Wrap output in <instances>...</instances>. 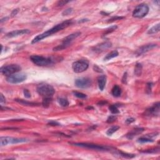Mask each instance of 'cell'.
<instances>
[{"label": "cell", "instance_id": "6da1fadb", "mask_svg": "<svg viewBox=\"0 0 160 160\" xmlns=\"http://www.w3.org/2000/svg\"><path fill=\"white\" fill-rule=\"evenodd\" d=\"M72 23H73L72 20H66V21H63V22L61 23L56 25V26L53 27V28H51L50 29H49V30H48L47 31L45 32V33H42V34H39V35H38L37 36H36V37L33 39V41H32V44L36 43L41 41V40L51 36V34L58 33V32L62 30V29H64V28L68 27Z\"/></svg>", "mask_w": 160, "mask_h": 160}, {"label": "cell", "instance_id": "7a4b0ae2", "mask_svg": "<svg viewBox=\"0 0 160 160\" xmlns=\"http://www.w3.org/2000/svg\"><path fill=\"white\" fill-rule=\"evenodd\" d=\"M31 60L34 64L39 66H43L49 65L55 63L56 61H60V58L55 57H48L45 58L42 56L38 55H33L30 57Z\"/></svg>", "mask_w": 160, "mask_h": 160}, {"label": "cell", "instance_id": "3957f363", "mask_svg": "<svg viewBox=\"0 0 160 160\" xmlns=\"http://www.w3.org/2000/svg\"><path fill=\"white\" fill-rule=\"evenodd\" d=\"M71 145L79 147L86 148L91 149V150H98V151H110L112 150H115L112 147H110L108 146H103V145H98L92 143H69Z\"/></svg>", "mask_w": 160, "mask_h": 160}, {"label": "cell", "instance_id": "277c9868", "mask_svg": "<svg viewBox=\"0 0 160 160\" xmlns=\"http://www.w3.org/2000/svg\"><path fill=\"white\" fill-rule=\"evenodd\" d=\"M38 93L45 98H51L55 93V90L51 85L48 84H40L37 87Z\"/></svg>", "mask_w": 160, "mask_h": 160}, {"label": "cell", "instance_id": "5b68a950", "mask_svg": "<svg viewBox=\"0 0 160 160\" xmlns=\"http://www.w3.org/2000/svg\"><path fill=\"white\" fill-rule=\"evenodd\" d=\"M81 32H76V33H72V34L66 36V37L64 38L63 39L62 44L57 46H56L55 48H54L53 51H60L62 50V49H66V48H68V47L71 45V42H72L74 40L77 38L78 36H80L81 35Z\"/></svg>", "mask_w": 160, "mask_h": 160}, {"label": "cell", "instance_id": "8992f818", "mask_svg": "<svg viewBox=\"0 0 160 160\" xmlns=\"http://www.w3.org/2000/svg\"><path fill=\"white\" fill-rule=\"evenodd\" d=\"M149 12V7L146 4H140L138 5L133 12V16L137 18L145 17Z\"/></svg>", "mask_w": 160, "mask_h": 160}, {"label": "cell", "instance_id": "52a82bcc", "mask_svg": "<svg viewBox=\"0 0 160 160\" xmlns=\"http://www.w3.org/2000/svg\"><path fill=\"white\" fill-rule=\"evenodd\" d=\"M21 69V68L18 64H9L1 67L0 71L3 75L8 77L19 72Z\"/></svg>", "mask_w": 160, "mask_h": 160}, {"label": "cell", "instance_id": "ba28073f", "mask_svg": "<svg viewBox=\"0 0 160 160\" xmlns=\"http://www.w3.org/2000/svg\"><path fill=\"white\" fill-rule=\"evenodd\" d=\"M28 141H29V139H26V138H12V137L9 136L1 137L0 138V145L1 146H6L9 144L22 143H26Z\"/></svg>", "mask_w": 160, "mask_h": 160}, {"label": "cell", "instance_id": "9c48e42d", "mask_svg": "<svg viewBox=\"0 0 160 160\" xmlns=\"http://www.w3.org/2000/svg\"><path fill=\"white\" fill-rule=\"evenodd\" d=\"M89 64L86 60H78L74 62L72 64V68L74 72L80 73L86 71L88 68Z\"/></svg>", "mask_w": 160, "mask_h": 160}, {"label": "cell", "instance_id": "30bf717a", "mask_svg": "<svg viewBox=\"0 0 160 160\" xmlns=\"http://www.w3.org/2000/svg\"><path fill=\"white\" fill-rule=\"evenodd\" d=\"M27 78V76L25 73H15L6 78V81L11 84H17L22 83Z\"/></svg>", "mask_w": 160, "mask_h": 160}, {"label": "cell", "instance_id": "8fae6325", "mask_svg": "<svg viewBox=\"0 0 160 160\" xmlns=\"http://www.w3.org/2000/svg\"><path fill=\"white\" fill-rule=\"evenodd\" d=\"M75 84L79 88H87L91 86L92 81L88 78H80L75 80Z\"/></svg>", "mask_w": 160, "mask_h": 160}, {"label": "cell", "instance_id": "7c38bea8", "mask_svg": "<svg viewBox=\"0 0 160 160\" xmlns=\"http://www.w3.org/2000/svg\"><path fill=\"white\" fill-rule=\"evenodd\" d=\"M159 110L160 104L159 102H158L146 110L145 111V115L148 116H158L159 115Z\"/></svg>", "mask_w": 160, "mask_h": 160}, {"label": "cell", "instance_id": "4fadbf2b", "mask_svg": "<svg viewBox=\"0 0 160 160\" xmlns=\"http://www.w3.org/2000/svg\"><path fill=\"white\" fill-rule=\"evenodd\" d=\"M156 46L157 45H156V44H148V45H144L143 46L140 47V48L136 51V54L137 56H140V55H143V54L147 53L149 51L151 50V49L156 48Z\"/></svg>", "mask_w": 160, "mask_h": 160}, {"label": "cell", "instance_id": "5bb4252c", "mask_svg": "<svg viewBox=\"0 0 160 160\" xmlns=\"http://www.w3.org/2000/svg\"><path fill=\"white\" fill-rule=\"evenodd\" d=\"M112 44L110 41H105V42H103L102 43L97 45L96 46H95L93 48V51L95 52H97V53H101V52L104 51L106 49H108L110 47H111Z\"/></svg>", "mask_w": 160, "mask_h": 160}, {"label": "cell", "instance_id": "9a60e30c", "mask_svg": "<svg viewBox=\"0 0 160 160\" xmlns=\"http://www.w3.org/2000/svg\"><path fill=\"white\" fill-rule=\"evenodd\" d=\"M30 33V31L29 29H19V30H15L11 31L9 33H7L6 35V37L7 38H14L17 37V36L23 35V34H26Z\"/></svg>", "mask_w": 160, "mask_h": 160}, {"label": "cell", "instance_id": "2e32d148", "mask_svg": "<svg viewBox=\"0 0 160 160\" xmlns=\"http://www.w3.org/2000/svg\"><path fill=\"white\" fill-rule=\"evenodd\" d=\"M144 131V128H136L133 130L132 131H130L127 134H126V138L128 139H131L134 138L136 136L138 135V134H141Z\"/></svg>", "mask_w": 160, "mask_h": 160}, {"label": "cell", "instance_id": "e0dca14e", "mask_svg": "<svg viewBox=\"0 0 160 160\" xmlns=\"http://www.w3.org/2000/svg\"><path fill=\"white\" fill-rule=\"evenodd\" d=\"M98 86L101 91H103L106 84V76L105 75H101L98 78Z\"/></svg>", "mask_w": 160, "mask_h": 160}, {"label": "cell", "instance_id": "ac0fdd59", "mask_svg": "<svg viewBox=\"0 0 160 160\" xmlns=\"http://www.w3.org/2000/svg\"><path fill=\"white\" fill-rule=\"evenodd\" d=\"M111 93L115 97H119L121 95V88L119 86H114V87L112 89V91H111Z\"/></svg>", "mask_w": 160, "mask_h": 160}, {"label": "cell", "instance_id": "d6986e66", "mask_svg": "<svg viewBox=\"0 0 160 160\" xmlns=\"http://www.w3.org/2000/svg\"><path fill=\"white\" fill-rule=\"evenodd\" d=\"M118 55H119V53L116 50L110 52V53H109L106 55L105 57L104 58V61H108V60H111V59L117 57Z\"/></svg>", "mask_w": 160, "mask_h": 160}, {"label": "cell", "instance_id": "ffe728a7", "mask_svg": "<svg viewBox=\"0 0 160 160\" xmlns=\"http://www.w3.org/2000/svg\"><path fill=\"white\" fill-rule=\"evenodd\" d=\"M142 64L141 63H137L136 64L135 68H134V74H135L136 76H140L142 74Z\"/></svg>", "mask_w": 160, "mask_h": 160}, {"label": "cell", "instance_id": "44dd1931", "mask_svg": "<svg viewBox=\"0 0 160 160\" xmlns=\"http://www.w3.org/2000/svg\"><path fill=\"white\" fill-rule=\"evenodd\" d=\"M160 29V24L158 23L157 25H156L155 26H153L151 28H150V29L148 31V34H155V33H158Z\"/></svg>", "mask_w": 160, "mask_h": 160}, {"label": "cell", "instance_id": "7402d4cb", "mask_svg": "<svg viewBox=\"0 0 160 160\" xmlns=\"http://www.w3.org/2000/svg\"><path fill=\"white\" fill-rule=\"evenodd\" d=\"M15 101H16L18 102V103H20V104H24V105H26V106H36V105H39L38 103H33V102L27 101L23 100V99H16Z\"/></svg>", "mask_w": 160, "mask_h": 160}, {"label": "cell", "instance_id": "603a6c76", "mask_svg": "<svg viewBox=\"0 0 160 160\" xmlns=\"http://www.w3.org/2000/svg\"><path fill=\"white\" fill-rule=\"evenodd\" d=\"M58 101L59 104L63 107H67L69 105V101L68 99L64 98H60L58 99Z\"/></svg>", "mask_w": 160, "mask_h": 160}, {"label": "cell", "instance_id": "cb8c5ba5", "mask_svg": "<svg viewBox=\"0 0 160 160\" xmlns=\"http://www.w3.org/2000/svg\"><path fill=\"white\" fill-rule=\"evenodd\" d=\"M154 141L151 139V138H149V137H141L138 139V142L140 143H152Z\"/></svg>", "mask_w": 160, "mask_h": 160}, {"label": "cell", "instance_id": "d4e9b609", "mask_svg": "<svg viewBox=\"0 0 160 160\" xmlns=\"http://www.w3.org/2000/svg\"><path fill=\"white\" fill-rule=\"evenodd\" d=\"M119 129V126H112V127H111L110 128H109L108 130V131L106 132L107 135L111 136L114 133H115L116 131H118Z\"/></svg>", "mask_w": 160, "mask_h": 160}, {"label": "cell", "instance_id": "484cf974", "mask_svg": "<svg viewBox=\"0 0 160 160\" xmlns=\"http://www.w3.org/2000/svg\"><path fill=\"white\" fill-rule=\"evenodd\" d=\"M117 152L118 153V154H120L121 156L123 157V158H128V159H131V158H134L135 156L134 154H128V153H123L122 151H117Z\"/></svg>", "mask_w": 160, "mask_h": 160}, {"label": "cell", "instance_id": "4316f807", "mask_svg": "<svg viewBox=\"0 0 160 160\" xmlns=\"http://www.w3.org/2000/svg\"><path fill=\"white\" fill-rule=\"evenodd\" d=\"M109 110H110V111L111 112V113L114 114V115H116V114L119 113V111L118 110V107L115 104H112V105L110 106L109 107Z\"/></svg>", "mask_w": 160, "mask_h": 160}, {"label": "cell", "instance_id": "83f0119b", "mask_svg": "<svg viewBox=\"0 0 160 160\" xmlns=\"http://www.w3.org/2000/svg\"><path fill=\"white\" fill-rule=\"evenodd\" d=\"M51 98H45L43 99V101L42 102L43 106L45 108H48L50 104V103L51 102Z\"/></svg>", "mask_w": 160, "mask_h": 160}, {"label": "cell", "instance_id": "f1b7e54d", "mask_svg": "<svg viewBox=\"0 0 160 160\" xmlns=\"http://www.w3.org/2000/svg\"><path fill=\"white\" fill-rule=\"evenodd\" d=\"M73 93L74 94L76 97L80 98V99H84V98H86V95L85 94L83 93H80V92H78V91H73Z\"/></svg>", "mask_w": 160, "mask_h": 160}, {"label": "cell", "instance_id": "f546056e", "mask_svg": "<svg viewBox=\"0 0 160 160\" xmlns=\"http://www.w3.org/2000/svg\"><path fill=\"white\" fill-rule=\"evenodd\" d=\"M159 151V148H156L154 149H151V150H147L145 151H141L144 153H158Z\"/></svg>", "mask_w": 160, "mask_h": 160}, {"label": "cell", "instance_id": "4dcf8cb0", "mask_svg": "<svg viewBox=\"0 0 160 160\" xmlns=\"http://www.w3.org/2000/svg\"><path fill=\"white\" fill-rule=\"evenodd\" d=\"M117 28H118V27H117L116 25H115V26H111V27H110V28H109L108 29H107L106 30V32H105V33H104V35L105 36V35H106L107 34H109V33H111V32L114 31H115Z\"/></svg>", "mask_w": 160, "mask_h": 160}, {"label": "cell", "instance_id": "1f68e13d", "mask_svg": "<svg viewBox=\"0 0 160 160\" xmlns=\"http://www.w3.org/2000/svg\"><path fill=\"white\" fill-rule=\"evenodd\" d=\"M117 119V117L115 115H111L108 117L107 119V123H112L115 122Z\"/></svg>", "mask_w": 160, "mask_h": 160}, {"label": "cell", "instance_id": "d6a6232c", "mask_svg": "<svg viewBox=\"0 0 160 160\" xmlns=\"http://www.w3.org/2000/svg\"><path fill=\"white\" fill-rule=\"evenodd\" d=\"M73 8H68L63 12L62 14L63 16H68L73 13Z\"/></svg>", "mask_w": 160, "mask_h": 160}, {"label": "cell", "instance_id": "836d02e7", "mask_svg": "<svg viewBox=\"0 0 160 160\" xmlns=\"http://www.w3.org/2000/svg\"><path fill=\"white\" fill-rule=\"evenodd\" d=\"M124 18V17H121V16H114V17H112L111 18H110V20L108 21V23H111V22H113V21H116V20H121V19Z\"/></svg>", "mask_w": 160, "mask_h": 160}, {"label": "cell", "instance_id": "e575fe53", "mask_svg": "<svg viewBox=\"0 0 160 160\" xmlns=\"http://www.w3.org/2000/svg\"><path fill=\"white\" fill-rule=\"evenodd\" d=\"M23 93H24V95H25V96L26 98H29L31 97V93H29V91H28V90H26V89L24 90Z\"/></svg>", "mask_w": 160, "mask_h": 160}, {"label": "cell", "instance_id": "d590c367", "mask_svg": "<svg viewBox=\"0 0 160 160\" xmlns=\"http://www.w3.org/2000/svg\"><path fill=\"white\" fill-rule=\"evenodd\" d=\"M69 3V1H60L58 2L57 5L58 6H63L64 5H65L66 4Z\"/></svg>", "mask_w": 160, "mask_h": 160}, {"label": "cell", "instance_id": "8d00e7d4", "mask_svg": "<svg viewBox=\"0 0 160 160\" xmlns=\"http://www.w3.org/2000/svg\"><path fill=\"white\" fill-rule=\"evenodd\" d=\"M134 121H135V119H134V118H128V119L126 120V123H127V124H130V123L134 122Z\"/></svg>", "mask_w": 160, "mask_h": 160}, {"label": "cell", "instance_id": "74e56055", "mask_svg": "<svg viewBox=\"0 0 160 160\" xmlns=\"http://www.w3.org/2000/svg\"><path fill=\"white\" fill-rule=\"evenodd\" d=\"M93 69H94V70H95V71H97V72H98V73H102V72H103L102 69H101V68H99V67H98V66H96V65L94 66Z\"/></svg>", "mask_w": 160, "mask_h": 160}, {"label": "cell", "instance_id": "f35d334b", "mask_svg": "<svg viewBox=\"0 0 160 160\" xmlns=\"http://www.w3.org/2000/svg\"><path fill=\"white\" fill-rule=\"evenodd\" d=\"M48 125H51V126H59L60 124H59L58 123H57V122L54 121H51L48 123Z\"/></svg>", "mask_w": 160, "mask_h": 160}, {"label": "cell", "instance_id": "ab89813d", "mask_svg": "<svg viewBox=\"0 0 160 160\" xmlns=\"http://www.w3.org/2000/svg\"><path fill=\"white\" fill-rule=\"evenodd\" d=\"M126 80H127V73H125L122 78V82L123 83H126Z\"/></svg>", "mask_w": 160, "mask_h": 160}, {"label": "cell", "instance_id": "60d3db41", "mask_svg": "<svg viewBox=\"0 0 160 160\" xmlns=\"http://www.w3.org/2000/svg\"><path fill=\"white\" fill-rule=\"evenodd\" d=\"M18 9H14V10L12 11L11 14V15L12 17L14 16H16L17 14V13H18Z\"/></svg>", "mask_w": 160, "mask_h": 160}, {"label": "cell", "instance_id": "b9f144b4", "mask_svg": "<svg viewBox=\"0 0 160 160\" xmlns=\"http://www.w3.org/2000/svg\"><path fill=\"white\" fill-rule=\"evenodd\" d=\"M0 102H1V103H5V102H6V99H5V98L4 97V96H3V94H1Z\"/></svg>", "mask_w": 160, "mask_h": 160}, {"label": "cell", "instance_id": "7bdbcfd3", "mask_svg": "<svg viewBox=\"0 0 160 160\" xmlns=\"http://www.w3.org/2000/svg\"><path fill=\"white\" fill-rule=\"evenodd\" d=\"M107 103V101H100L99 103H98V104H100V105H104V104H106Z\"/></svg>", "mask_w": 160, "mask_h": 160}, {"label": "cell", "instance_id": "ee69618b", "mask_svg": "<svg viewBox=\"0 0 160 160\" xmlns=\"http://www.w3.org/2000/svg\"><path fill=\"white\" fill-rule=\"evenodd\" d=\"M8 19V17H6V18H4L3 19H1V23H3L5 21H6V20Z\"/></svg>", "mask_w": 160, "mask_h": 160}, {"label": "cell", "instance_id": "f6af8a7d", "mask_svg": "<svg viewBox=\"0 0 160 160\" xmlns=\"http://www.w3.org/2000/svg\"><path fill=\"white\" fill-rule=\"evenodd\" d=\"M88 19H83V20H81L80 21H79V23H82V22H86V21H88Z\"/></svg>", "mask_w": 160, "mask_h": 160}, {"label": "cell", "instance_id": "bcb514c9", "mask_svg": "<svg viewBox=\"0 0 160 160\" xmlns=\"http://www.w3.org/2000/svg\"><path fill=\"white\" fill-rule=\"evenodd\" d=\"M154 3L157 4V5H159L160 1H159V0H158V1H154Z\"/></svg>", "mask_w": 160, "mask_h": 160}]
</instances>
